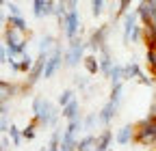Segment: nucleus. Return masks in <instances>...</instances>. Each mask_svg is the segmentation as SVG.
Masks as SVG:
<instances>
[{
	"mask_svg": "<svg viewBox=\"0 0 156 151\" xmlns=\"http://www.w3.org/2000/svg\"><path fill=\"white\" fill-rule=\"evenodd\" d=\"M58 117H61V112L48 97L37 95L33 99V119H37L39 127H54Z\"/></svg>",
	"mask_w": 156,
	"mask_h": 151,
	"instance_id": "1",
	"label": "nucleus"
},
{
	"mask_svg": "<svg viewBox=\"0 0 156 151\" xmlns=\"http://www.w3.org/2000/svg\"><path fill=\"white\" fill-rule=\"evenodd\" d=\"M134 143L143 147H156V119L143 117L134 125Z\"/></svg>",
	"mask_w": 156,
	"mask_h": 151,
	"instance_id": "2",
	"label": "nucleus"
},
{
	"mask_svg": "<svg viewBox=\"0 0 156 151\" xmlns=\"http://www.w3.org/2000/svg\"><path fill=\"white\" fill-rule=\"evenodd\" d=\"M85 50H89L87 41L83 39V37H76L74 41H69V45L65 50L63 65L69 67V69H74V67H78V63H85Z\"/></svg>",
	"mask_w": 156,
	"mask_h": 151,
	"instance_id": "3",
	"label": "nucleus"
},
{
	"mask_svg": "<svg viewBox=\"0 0 156 151\" xmlns=\"http://www.w3.org/2000/svg\"><path fill=\"white\" fill-rule=\"evenodd\" d=\"M22 32H17L15 28H11V26H7L5 28V48L9 50V54H11V59H15V56H24L26 54V39H22L20 37Z\"/></svg>",
	"mask_w": 156,
	"mask_h": 151,
	"instance_id": "4",
	"label": "nucleus"
},
{
	"mask_svg": "<svg viewBox=\"0 0 156 151\" xmlns=\"http://www.w3.org/2000/svg\"><path fill=\"white\" fill-rule=\"evenodd\" d=\"M108 32H111V24H102V26H98V28L91 32V37L87 39V48H89L91 52H98V54H100V50L106 45Z\"/></svg>",
	"mask_w": 156,
	"mask_h": 151,
	"instance_id": "5",
	"label": "nucleus"
},
{
	"mask_svg": "<svg viewBox=\"0 0 156 151\" xmlns=\"http://www.w3.org/2000/svg\"><path fill=\"white\" fill-rule=\"evenodd\" d=\"M61 30H63L67 41H74L78 37V30H80V15H78V9H69L65 22L61 24Z\"/></svg>",
	"mask_w": 156,
	"mask_h": 151,
	"instance_id": "6",
	"label": "nucleus"
},
{
	"mask_svg": "<svg viewBox=\"0 0 156 151\" xmlns=\"http://www.w3.org/2000/svg\"><path fill=\"white\" fill-rule=\"evenodd\" d=\"M63 50L61 48H54V52L48 56V63H46V71H44V78L48 80V78H54V73L58 71V69H61V65H63Z\"/></svg>",
	"mask_w": 156,
	"mask_h": 151,
	"instance_id": "7",
	"label": "nucleus"
},
{
	"mask_svg": "<svg viewBox=\"0 0 156 151\" xmlns=\"http://www.w3.org/2000/svg\"><path fill=\"white\" fill-rule=\"evenodd\" d=\"M98 59H100V73L104 76V78H108V76H111V69H113L115 63H117V61H113V56H111V48L104 45V48L100 50V54H98Z\"/></svg>",
	"mask_w": 156,
	"mask_h": 151,
	"instance_id": "8",
	"label": "nucleus"
},
{
	"mask_svg": "<svg viewBox=\"0 0 156 151\" xmlns=\"http://www.w3.org/2000/svg\"><path fill=\"white\" fill-rule=\"evenodd\" d=\"M136 20H139V13H136V9H134V11H130V13L124 17V43H126V45H128V43H130V39H132L134 28L139 26V24H136Z\"/></svg>",
	"mask_w": 156,
	"mask_h": 151,
	"instance_id": "9",
	"label": "nucleus"
},
{
	"mask_svg": "<svg viewBox=\"0 0 156 151\" xmlns=\"http://www.w3.org/2000/svg\"><path fill=\"white\" fill-rule=\"evenodd\" d=\"M117 110H119V106L113 104V102H106V104L100 108V112H98V119H100V123L104 125V129H106V127H108V123L115 119Z\"/></svg>",
	"mask_w": 156,
	"mask_h": 151,
	"instance_id": "10",
	"label": "nucleus"
},
{
	"mask_svg": "<svg viewBox=\"0 0 156 151\" xmlns=\"http://www.w3.org/2000/svg\"><path fill=\"white\" fill-rule=\"evenodd\" d=\"M20 93V86L15 82H7V80H0V97H2V104H9L11 97H15Z\"/></svg>",
	"mask_w": 156,
	"mask_h": 151,
	"instance_id": "11",
	"label": "nucleus"
},
{
	"mask_svg": "<svg viewBox=\"0 0 156 151\" xmlns=\"http://www.w3.org/2000/svg\"><path fill=\"white\" fill-rule=\"evenodd\" d=\"M132 140H134V125H132V123L124 125V127L115 134V143H117V145H130Z\"/></svg>",
	"mask_w": 156,
	"mask_h": 151,
	"instance_id": "12",
	"label": "nucleus"
},
{
	"mask_svg": "<svg viewBox=\"0 0 156 151\" xmlns=\"http://www.w3.org/2000/svg\"><path fill=\"white\" fill-rule=\"evenodd\" d=\"M113 132L106 127L102 129V134L98 136V143H95V151H111V143H113Z\"/></svg>",
	"mask_w": 156,
	"mask_h": 151,
	"instance_id": "13",
	"label": "nucleus"
},
{
	"mask_svg": "<svg viewBox=\"0 0 156 151\" xmlns=\"http://www.w3.org/2000/svg\"><path fill=\"white\" fill-rule=\"evenodd\" d=\"M7 26H11V28H15L17 32H22V35H28V37H30V30H28V24H26L24 17L9 15V17H7Z\"/></svg>",
	"mask_w": 156,
	"mask_h": 151,
	"instance_id": "14",
	"label": "nucleus"
},
{
	"mask_svg": "<svg viewBox=\"0 0 156 151\" xmlns=\"http://www.w3.org/2000/svg\"><path fill=\"white\" fill-rule=\"evenodd\" d=\"M61 115L72 123V121H76V119H80V104H78V99H74L72 104H67L65 108H63V112Z\"/></svg>",
	"mask_w": 156,
	"mask_h": 151,
	"instance_id": "15",
	"label": "nucleus"
},
{
	"mask_svg": "<svg viewBox=\"0 0 156 151\" xmlns=\"http://www.w3.org/2000/svg\"><path fill=\"white\" fill-rule=\"evenodd\" d=\"M136 13H139V20H141V24H143V26L154 24V20H152V11H150L147 0H145V2H139V7H136Z\"/></svg>",
	"mask_w": 156,
	"mask_h": 151,
	"instance_id": "16",
	"label": "nucleus"
},
{
	"mask_svg": "<svg viewBox=\"0 0 156 151\" xmlns=\"http://www.w3.org/2000/svg\"><path fill=\"white\" fill-rule=\"evenodd\" d=\"M95 143H98V138L93 134H87V136H83L80 140H78L76 151H95Z\"/></svg>",
	"mask_w": 156,
	"mask_h": 151,
	"instance_id": "17",
	"label": "nucleus"
},
{
	"mask_svg": "<svg viewBox=\"0 0 156 151\" xmlns=\"http://www.w3.org/2000/svg\"><path fill=\"white\" fill-rule=\"evenodd\" d=\"M56 43V39L52 35H44V39H41V43H39V54H46V56H50L52 52H54V45Z\"/></svg>",
	"mask_w": 156,
	"mask_h": 151,
	"instance_id": "18",
	"label": "nucleus"
},
{
	"mask_svg": "<svg viewBox=\"0 0 156 151\" xmlns=\"http://www.w3.org/2000/svg\"><path fill=\"white\" fill-rule=\"evenodd\" d=\"M141 76V67L136 61H130L124 65V80H132V78H139Z\"/></svg>",
	"mask_w": 156,
	"mask_h": 151,
	"instance_id": "19",
	"label": "nucleus"
},
{
	"mask_svg": "<svg viewBox=\"0 0 156 151\" xmlns=\"http://www.w3.org/2000/svg\"><path fill=\"white\" fill-rule=\"evenodd\" d=\"M85 69H87V73H89V76H95L98 71H100V59H98L95 54L85 56Z\"/></svg>",
	"mask_w": 156,
	"mask_h": 151,
	"instance_id": "20",
	"label": "nucleus"
},
{
	"mask_svg": "<svg viewBox=\"0 0 156 151\" xmlns=\"http://www.w3.org/2000/svg\"><path fill=\"white\" fill-rule=\"evenodd\" d=\"M108 80H111V84H113V86L124 82V65H122V63H115V67L111 69V76H108Z\"/></svg>",
	"mask_w": 156,
	"mask_h": 151,
	"instance_id": "21",
	"label": "nucleus"
},
{
	"mask_svg": "<svg viewBox=\"0 0 156 151\" xmlns=\"http://www.w3.org/2000/svg\"><path fill=\"white\" fill-rule=\"evenodd\" d=\"M122 93H124V82L122 84H115L113 89H111V97H108V102H113V104H117V106H119L122 104Z\"/></svg>",
	"mask_w": 156,
	"mask_h": 151,
	"instance_id": "22",
	"label": "nucleus"
},
{
	"mask_svg": "<svg viewBox=\"0 0 156 151\" xmlns=\"http://www.w3.org/2000/svg\"><path fill=\"white\" fill-rule=\"evenodd\" d=\"M37 125H39V123H37V119H33V121H30V123H28V125L22 129V136H24V140H33V138L37 136Z\"/></svg>",
	"mask_w": 156,
	"mask_h": 151,
	"instance_id": "23",
	"label": "nucleus"
},
{
	"mask_svg": "<svg viewBox=\"0 0 156 151\" xmlns=\"http://www.w3.org/2000/svg\"><path fill=\"white\" fill-rule=\"evenodd\" d=\"M9 134H11V143H13V147H20V145H22L24 136H22V129H20L17 125H13V123H11V129H9Z\"/></svg>",
	"mask_w": 156,
	"mask_h": 151,
	"instance_id": "24",
	"label": "nucleus"
},
{
	"mask_svg": "<svg viewBox=\"0 0 156 151\" xmlns=\"http://www.w3.org/2000/svg\"><path fill=\"white\" fill-rule=\"evenodd\" d=\"M74 99H76V97H74V89H65L61 95H58V106L65 108V106H67V104H72Z\"/></svg>",
	"mask_w": 156,
	"mask_h": 151,
	"instance_id": "25",
	"label": "nucleus"
},
{
	"mask_svg": "<svg viewBox=\"0 0 156 151\" xmlns=\"http://www.w3.org/2000/svg\"><path fill=\"white\" fill-rule=\"evenodd\" d=\"M33 67H35V61L30 59V54L26 52V54L22 56V61H20V71H22V73H30Z\"/></svg>",
	"mask_w": 156,
	"mask_h": 151,
	"instance_id": "26",
	"label": "nucleus"
},
{
	"mask_svg": "<svg viewBox=\"0 0 156 151\" xmlns=\"http://www.w3.org/2000/svg\"><path fill=\"white\" fill-rule=\"evenodd\" d=\"M145 63L152 71V78H156V50H147L145 52Z\"/></svg>",
	"mask_w": 156,
	"mask_h": 151,
	"instance_id": "27",
	"label": "nucleus"
},
{
	"mask_svg": "<svg viewBox=\"0 0 156 151\" xmlns=\"http://www.w3.org/2000/svg\"><path fill=\"white\" fill-rule=\"evenodd\" d=\"M33 15L35 17L46 15V0H33Z\"/></svg>",
	"mask_w": 156,
	"mask_h": 151,
	"instance_id": "28",
	"label": "nucleus"
},
{
	"mask_svg": "<svg viewBox=\"0 0 156 151\" xmlns=\"http://www.w3.org/2000/svg\"><path fill=\"white\" fill-rule=\"evenodd\" d=\"M102 11H104V0H93L91 2V13L98 17V15H102Z\"/></svg>",
	"mask_w": 156,
	"mask_h": 151,
	"instance_id": "29",
	"label": "nucleus"
},
{
	"mask_svg": "<svg viewBox=\"0 0 156 151\" xmlns=\"http://www.w3.org/2000/svg\"><path fill=\"white\" fill-rule=\"evenodd\" d=\"M74 86H78V89H87L89 86V78H85V76H74Z\"/></svg>",
	"mask_w": 156,
	"mask_h": 151,
	"instance_id": "30",
	"label": "nucleus"
},
{
	"mask_svg": "<svg viewBox=\"0 0 156 151\" xmlns=\"http://www.w3.org/2000/svg\"><path fill=\"white\" fill-rule=\"evenodd\" d=\"M95 121H100V119H98V112H91V115H87V117H85V129H93Z\"/></svg>",
	"mask_w": 156,
	"mask_h": 151,
	"instance_id": "31",
	"label": "nucleus"
},
{
	"mask_svg": "<svg viewBox=\"0 0 156 151\" xmlns=\"http://www.w3.org/2000/svg\"><path fill=\"white\" fill-rule=\"evenodd\" d=\"M5 7L11 11V15H15V17H22V11H20V7H17L15 2H5Z\"/></svg>",
	"mask_w": 156,
	"mask_h": 151,
	"instance_id": "32",
	"label": "nucleus"
},
{
	"mask_svg": "<svg viewBox=\"0 0 156 151\" xmlns=\"http://www.w3.org/2000/svg\"><path fill=\"white\" fill-rule=\"evenodd\" d=\"M139 82H141V84H145V86H152V84H154V78H150V76L141 73V76H139Z\"/></svg>",
	"mask_w": 156,
	"mask_h": 151,
	"instance_id": "33",
	"label": "nucleus"
},
{
	"mask_svg": "<svg viewBox=\"0 0 156 151\" xmlns=\"http://www.w3.org/2000/svg\"><path fill=\"white\" fill-rule=\"evenodd\" d=\"M0 59H2V63H9L11 61V54H9V50L2 45V50H0Z\"/></svg>",
	"mask_w": 156,
	"mask_h": 151,
	"instance_id": "34",
	"label": "nucleus"
},
{
	"mask_svg": "<svg viewBox=\"0 0 156 151\" xmlns=\"http://www.w3.org/2000/svg\"><path fill=\"white\" fill-rule=\"evenodd\" d=\"M0 145H2V147H0L2 151H9V147H11V140H9V136H2V140H0Z\"/></svg>",
	"mask_w": 156,
	"mask_h": 151,
	"instance_id": "35",
	"label": "nucleus"
},
{
	"mask_svg": "<svg viewBox=\"0 0 156 151\" xmlns=\"http://www.w3.org/2000/svg\"><path fill=\"white\" fill-rule=\"evenodd\" d=\"M9 65H11V69H13V71H20V61L11 59V61H9Z\"/></svg>",
	"mask_w": 156,
	"mask_h": 151,
	"instance_id": "36",
	"label": "nucleus"
},
{
	"mask_svg": "<svg viewBox=\"0 0 156 151\" xmlns=\"http://www.w3.org/2000/svg\"><path fill=\"white\" fill-rule=\"evenodd\" d=\"M2 117H9V104H2V112H0Z\"/></svg>",
	"mask_w": 156,
	"mask_h": 151,
	"instance_id": "37",
	"label": "nucleus"
}]
</instances>
